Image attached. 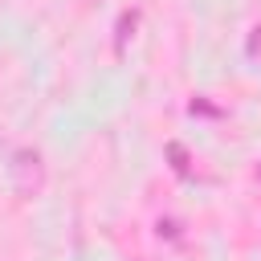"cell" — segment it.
Instances as JSON below:
<instances>
[{
	"label": "cell",
	"mask_w": 261,
	"mask_h": 261,
	"mask_svg": "<svg viewBox=\"0 0 261 261\" xmlns=\"http://www.w3.org/2000/svg\"><path fill=\"white\" fill-rule=\"evenodd\" d=\"M135 12H122V20H118V37H114V49L122 53V45H126V37H130V29H135Z\"/></svg>",
	"instance_id": "cell-1"
},
{
	"label": "cell",
	"mask_w": 261,
	"mask_h": 261,
	"mask_svg": "<svg viewBox=\"0 0 261 261\" xmlns=\"http://www.w3.org/2000/svg\"><path fill=\"white\" fill-rule=\"evenodd\" d=\"M249 49H253V53L261 49V29H253V45H249Z\"/></svg>",
	"instance_id": "cell-3"
},
{
	"label": "cell",
	"mask_w": 261,
	"mask_h": 261,
	"mask_svg": "<svg viewBox=\"0 0 261 261\" xmlns=\"http://www.w3.org/2000/svg\"><path fill=\"white\" fill-rule=\"evenodd\" d=\"M167 151H171V159H175V163H171V167H175V171H179V175H184V171H188V155H184V147H179V143H171V147H167Z\"/></svg>",
	"instance_id": "cell-2"
}]
</instances>
